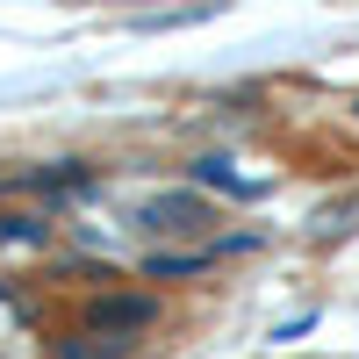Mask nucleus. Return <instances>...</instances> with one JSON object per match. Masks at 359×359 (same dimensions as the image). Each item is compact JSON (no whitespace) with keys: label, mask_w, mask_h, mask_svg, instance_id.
Masks as SVG:
<instances>
[{"label":"nucleus","mask_w":359,"mask_h":359,"mask_svg":"<svg viewBox=\"0 0 359 359\" xmlns=\"http://www.w3.org/2000/svg\"><path fill=\"white\" fill-rule=\"evenodd\" d=\"M137 223L151 230V237H194V230L223 223V216L208 208L201 187H172V194H151V201H144V208H137Z\"/></svg>","instance_id":"1"},{"label":"nucleus","mask_w":359,"mask_h":359,"mask_svg":"<svg viewBox=\"0 0 359 359\" xmlns=\"http://www.w3.org/2000/svg\"><path fill=\"white\" fill-rule=\"evenodd\" d=\"M79 323L101 331V338H115V345H130V338H144L158 323V294H94Z\"/></svg>","instance_id":"2"},{"label":"nucleus","mask_w":359,"mask_h":359,"mask_svg":"<svg viewBox=\"0 0 359 359\" xmlns=\"http://www.w3.org/2000/svg\"><path fill=\"white\" fill-rule=\"evenodd\" d=\"M50 208H0V252H50Z\"/></svg>","instance_id":"3"},{"label":"nucleus","mask_w":359,"mask_h":359,"mask_svg":"<svg viewBox=\"0 0 359 359\" xmlns=\"http://www.w3.org/2000/svg\"><path fill=\"white\" fill-rule=\"evenodd\" d=\"M223 259V245H187V252H144V273L151 280H187V273H208V266Z\"/></svg>","instance_id":"4"},{"label":"nucleus","mask_w":359,"mask_h":359,"mask_svg":"<svg viewBox=\"0 0 359 359\" xmlns=\"http://www.w3.org/2000/svg\"><path fill=\"white\" fill-rule=\"evenodd\" d=\"M194 187H216V194H230V201H259L266 194V180H245V172H230V158H194Z\"/></svg>","instance_id":"5"},{"label":"nucleus","mask_w":359,"mask_h":359,"mask_svg":"<svg viewBox=\"0 0 359 359\" xmlns=\"http://www.w3.org/2000/svg\"><path fill=\"white\" fill-rule=\"evenodd\" d=\"M50 359H123V345H101V331H86V323H79L72 338L50 345Z\"/></svg>","instance_id":"6"},{"label":"nucleus","mask_w":359,"mask_h":359,"mask_svg":"<svg viewBox=\"0 0 359 359\" xmlns=\"http://www.w3.org/2000/svg\"><path fill=\"white\" fill-rule=\"evenodd\" d=\"M22 323H29V302L0 280V338H22Z\"/></svg>","instance_id":"7"}]
</instances>
